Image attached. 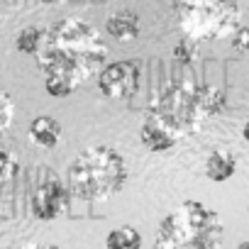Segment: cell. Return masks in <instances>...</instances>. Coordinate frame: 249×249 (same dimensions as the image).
I'll use <instances>...</instances> for the list:
<instances>
[{"instance_id": "obj_16", "label": "cell", "mask_w": 249, "mask_h": 249, "mask_svg": "<svg viewBox=\"0 0 249 249\" xmlns=\"http://www.w3.org/2000/svg\"><path fill=\"white\" fill-rule=\"evenodd\" d=\"M13 120H15V103L3 88H0V135L10 127Z\"/></svg>"}, {"instance_id": "obj_8", "label": "cell", "mask_w": 249, "mask_h": 249, "mask_svg": "<svg viewBox=\"0 0 249 249\" xmlns=\"http://www.w3.org/2000/svg\"><path fill=\"white\" fill-rule=\"evenodd\" d=\"M30 140L42 149H54L61 142V122L52 115H37L30 122Z\"/></svg>"}, {"instance_id": "obj_2", "label": "cell", "mask_w": 249, "mask_h": 249, "mask_svg": "<svg viewBox=\"0 0 249 249\" xmlns=\"http://www.w3.org/2000/svg\"><path fill=\"white\" fill-rule=\"evenodd\" d=\"M227 95L215 86H198L186 78L164 83L144 110V120L157 122L176 140L193 137L210 117L227 110Z\"/></svg>"}, {"instance_id": "obj_6", "label": "cell", "mask_w": 249, "mask_h": 249, "mask_svg": "<svg viewBox=\"0 0 249 249\" xmlns=\"http://www.w3.org/2000/svg\"><path fill=\"white\" fill-rule=\"evenodd\" d=\"M98 88L105 98L127 100L140 88V64L137 61H112L98 73Z\"/></svg>"}, {"instance_id": "obj_20", "label": "cell", "mask_w": 249, "mask_h": 249, "mask_svg": "<svg viewBox=\"0 0 249 249\" xmlns=\"http://www.w3.org/2000/svg\"><path fill=\"white\" fill-rule=\"evenodd\" d=\"M242 140H244V142L249 144V120H247V122L242 124Z\"/></svg>"}, {"instance_id": "obj_18", "label": "cell", "mask_w": 249, "mask_h": 249, "mask_svg": "<svg viewBox=\"0 0 249 249\" xmlns=\"http://www.w3.org/2000/svg\"><path fill=\"white\" fill-rule=\"evenodd\" d=\"M232 47L242 54H249V27H239L234 35H232Z\"/></svg>"}, {"instance_id": "obj_3", "label": "cell", "mask_w": 249, "mask_h": 249, "mask_svg": "<svg viewBox=\"0 0 249 249\" xmlns=\"http://www.w3.org/2000/svg\"><path fill=\"white\" fill-rule=\"evenodd\" d=\"M127 183V164L112 147H88L69 164V191L86 200H107Z\"/></svg>"}, {"instance_id": "obj_4", "label": "cell", "mask_w": 249, "mask_h": 249, "mask_svg": "<svg viewBox=\"0 0 249 249\" xmlns=\"http://www.w3.org/2000/svg\"><path fill=\"white\" fill-rule=\"evenodd\" d=\"M222 220L200 200H183L159 222L154 249H220Z\"/></svg>"}, {"instance_id": "obj_11", "label": "cell", "mask_w": 249, "mask_h": 249, "mask_svg": "<svg viewBox=\"0 0 249 249\" xmlns=\"http://www.w3.org/2000/svg\"><path fill=\"white\" fill-rule=\"evenodd\" d=\"M140 137H142V144H144L149 152H157V154L169 152V149H171V147H176V142H178L171 132H166L164 127H159L157 122H149V120H144V122H142Z\"/></svg>"}, {"instance_id": "obj_9", "label": "cell", "mask_w": 249, "mask_h": 249, "mask_svg": "<svg viewBox=\"0 0 249 249\" xmlns=\"http://www.w3.org/2000/svg\"><path fill=\"white\" fill-rule=\"evenodd\" d=\"M105 32L115 42H132L140 35V18L130 10H120L105 20Z\"/></svg>"}, {"instance_id": "obj_17", "label": "cell", "mask_w": 249, "mask_h": 249, "mask_svg": "<svg viewBox=\"0 0 249 249\" xmlns=\"http://www.w3.org/2000/svg\"><path fill=\"white\" fill-rule=\"evenodd\" d=\"M20 174V161L13 152H0V181H10Z\"/></svg>"}, {"instance_id": "obj_14", "label": "cell", "mask_w": 249, "mask_h": 249, "mask_svg": "<svg viewBox=\"0 0 249 249\" xmlns=\"http://www.w3.org/2000/svg\"><path fill=\"white\" fill-rule=\"evenodd\" d=\"M44 88H47V93H49L52 98H66V95H71L78 86L71 83V81H66V78H59V76H47V78H44Z\"/></svg>"}, {"instance_id": "obj_7", "label": "cell", "mask_w": 249, "mask_h": 249, "mask_svg": "<svg viewBox=\"0 0 249 249\" xmlns=\"http://www.w3.org/2000/svg\"><path fill=\"white\" fill-rule=\"evenodd\" d=\"M69 203H71V191L59 178H49V181L39 183L35 188L32 198H30L32 215L37 220H42V222L61 217L69 210Z\"/></svg>"}, {"instance_id": "obj_12", "label": "cell", "mask_w": 249, "mask_h": 249, "mask_svg": "<svg viewBox=\"0 0 249 249\" xmlns=\"http://www.w3.org/2000/svg\"><path fill=\"white\" fill-rule=\"evenodd\" d=\"M105 249H142V234L130 225L115 227L105 237Z\"/></svg>"}, {"instance_id": "obj_10", "label": "cell", "mask_w": 249, "mask_h": 249, "mask_svg": "<svg viewBox=\"0 0 249 249\" xmlns=\"http://www.w3.org/2000/svg\"><path fill=\"white\" fill-rule=\"evenodd\" d=\"M237 171V157L230 154L227 149H215L210 152L208 161H205V176L215 183H225L234 176Z\"/></svg>"}, {"instance_id": "obj_19", "label": "cell", "mask_w": 249, "mask_h": 249, "mask_svg": "<svg viewBox=\"0 0 249 249\" xmlns=\"http://www.w3.org/2000/svg\"><path fill=\"white\" fill-rule=\"evenodd\" d=\"M20 249H61V247H56V244H25Z\"/></svg>"}, {"instance_id": "obj_22", "label": "cell", "mask_w": 249, "mask_h": 249, "mask_svg": "<svg viewBox=\"0 0 249 249\" xmlns=\"http://www.w3.org/2000/svg\"><path fill=\"white\" fill-rule=\"evenodd\" d=\"M237 249H249V242H239V244H237Z\"/></svg>"}, {"instance_id": "obj_15", "label": "cell", "mask_w": 249, "mask_h": 249, "mask_svg": "<svg viewBox=\"0 0 249 249\" xmlns=\"http://www.w3.org/2000/svg\"><path fill=\"white\" fill-rule=\"evenodd\" d=\"M196 56H198V42H193V39H188V37H183V39L174 47V59H176L178 64H193Z\"/></svg>"}, {"instance_id": "obj_13", "label": "cell", "mask_w": 249, "mask_h": 249, "mask_svg": "<svg viewBox=\"0 0 249 249\" xmlns=\"http://www.w3.org/2000/svg\"><path fill=\"white\" fill-rule=\"evenodd\" d=\"M44 35H47V30L25 27V30H20L18 37H15V49H18L20 54H35V56H37V52L42 49Z\"/></svg>"}, {"instance_id": "obj_21", "label": "cell", "mask_w": 249, "mask_h": 249, "mask_svg": "<svg viewBox=\"0 0 249 249\" xmlns=\"http://www.w3.org/2000/svg\"><path fill=\"white\" fill-rule=\"evenodd\" d=\"M39 3H44V5H54V3H61V0H39Z\"/></svg>"}, {"instance_id": "obj_5", "label": "cell", "mask_w": 249, "mask_h": 249, "mask_svg": "<svg viewBox=\"0 0 249 249\" xmlns=\"http://www.w3.org/2000/svg\"><path fill=\"white\" fill-rule=\"evenodd\" d=\"M181 32L193 42H215L232 37L242 25L239 0H176Z\"/></svg>"}, {"instance_id": "obj_1", "label": "cell", "mask_w": 249, "mask_h": 249, "mask_svg": "<svg viewBox=\"0 0 249 249\" xmlns=\"http://www.w3.org/2000/svg\"><path fill=\"white\" fill-rule=\"evenodd\" d=\"M107 59V44L103 35L81 18H64L52 25L44 35L42 49L37 52V64L47 76L66 78L76 86L86 83Z\"/></svg>"}]
</instances>
